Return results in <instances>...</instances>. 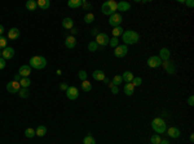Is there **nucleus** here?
Wrapping results in <instances>:
<instances>
[{"label":"nucleus","instance_id":"nucleus-1","mask_svg":"<svg viewBox=\"0 0 194 144\" xmlns=\"http://www.w3.org/2000/svg\"><path fill=\"white\" fill-rule=\"evenodd\" d=\"M122 37H123L124 45H132V44H136L137 41H139L140 35L137 34L136 31H133V30H127V31L123 32Z\"/></svg>","mask_w":194,"mask_h":144},{"label":"nucleus","instance_id":"nucleus-2","mask_svg":"<svg viewBox=\"0 0 194 144\" xmlns=\"http://www.w3.org/2000/svg\"><path fill=\"white\" fill-rule=\"evenodd\" d=\"M151 127H153V130L157 134H165L167 130L166 121L162 117H155L153 121H151Z\"/></svg>","mask_w":194,"mask_h":144},{"label":"nucleus","instance_id":"nucleus-3","mask_svg":"<svg viewBox=\"0 0 194 144\" xmlns=\"http://www.w3.org/2000/svg\"><path fill=\"white\" fill-rule=\"evenodd\" d=\"M47 66V59L41 55H35L31 57L30 59V67L35 68V70H43Z\"/></svg>","mask_w":194,"mask_h":144},{"label":"nucleus","instance_id":"nucleus-4","mask_svg":"<svg viewBox=\"0 0 194 144\" xmlns=\"http://www.w3.org/2000/svg\"><path fill=\"white\" fill-rule=\"evenodd\" d=\"M101 10H102V13L106 14V16H111V14H114L115 10H116V1H114V0H107V1H105L102 4Z\"/></svg>","mask_w":194,"mask_h":144},{"label":"nucleus","instance_id":"nucleus-5","mask_svg":"<svg viewBox=\"0 0 194 144\" xmlns=\"http://www.w3.org/2000/svg\"><path fill=\"white\" fill-rule=\"evenodd\" d=\"M109 36H107L105 32H100V34L96 35V44L100 48H105L106 45H109Z\"/></svg>","mask_w":194,"mask_h":144},{"label":"nucleus","instance_id":"nucleus-6","mask_svg":"<svg viewBox=\"0 0 194 144\" xmlns=\"http://www.w3.org/2000/svg\"><path fill=\"white\" fill-rule=\"evenodd\" d=\"M122 22H123V17H122L120 13H114L109 18V23H110V26H113V27L120 26Z\"/></svg>","mask_w":194,"mask_h":144},{"label":"nucleus","instance_id":"nucleus-7","mask_svg":"<svg viewBox=\"0 0 194 144\" xmlns=\"http://www.w3.org/2000/svg\"><path fill=\"white\" fill-rule=\"evenodd\" d=\"M128 53V48L127 45L122 44V45H118V46L114 49V55L116 58H123V57H126Z\"/></svg>","mask_w":194,"mask_h":144},{"label":"nucleus","instance_id":"nucleus-8","mask_svg":"<svg viewBox=\"0 0 194 144\" xmlns=\"http://www.w3.org/2000/svg\"><path fill=\"white\" fill-rule=\"evenodd\" d=\"M146 63H148V66L150 68H157V67H159V66H162V61H160V58L158 55L149 57L148 61H146Z\"/></svg>","mask_w":194,"mask_h":144},{"label":"nucleus","instance_id":"nucleus-9","mask_svg":"<svg viewBox=\"0 0 194 144\" xmlns=\"http://www.w3.org/2000/svg\"><path fill=\"white\" fill-rule=\"evenodd\" d=\"M21 89V85L18 81H11V82L7 84V90L8 93H11V94H16V93H18Z\"/></svg>","mask_w":194,"mask_h":144},{"label":"nucleus","instance_id":"nucleus-10","mask_svg":"<svg viewBox=\"0 0 194 144\" xmlns=\"http://www.w3.org/2000/svg\"><path fill=\"white\" fill-rule=\"evenodd\" d=\"M66 95L70 100H75V99L79 97V90H78L75 86H69L66 90Z\"/></svg>","mask_w":194,"mask_h":144},{"label":"nucleus","instance_id":"nucleus-11","mask_svg":"<svg viewBox=\"0 0 194 144\" xmlns=\"http://www.w3.org/2000/svg\"><path fill=\"white\" fill-rule=\"evenodd\" d=\"M162 66L163 68L166 70V72H168L169 75H174L175 71H176V67H175V63L171 62V61H163L162 62Z\"/></svg>","mask_w":194,"mask_h":144},{"label":"nucleus","instance_id":"nucleus-12","mask_svg":"<svg viewBox=\"0 0 194 144\" xmlns=\"http://www.w3.org/2000/svg\"><path fill=\"white\" fill-rule=\"evenodd\" d=\"M13 55H14V49H13V48L7 46V48H4V49H3L1 57L5 59V61H8V59H12V58H13Z\"/></svg>","mask_w":194,"mask_h":144},{"label":"nucleus","instance_id":"nucleus-13","mask_svg":"<svg viewBox=\"0 0 194 144\" xmlns=\"http://www.w3.org/2000/svg\"><path fill=\"white\" fill-rule=\"evenodd\" d=\"M30 73H31V67L29 64H23L20 67V71H18V75L21 77H29Z\"/></svg>","mask_w":194,"mask_h":144},{"label":"nucleus","instance_id":"nucleus-14","mask_svg":"<svg viewBox=\"0 0 194 144\" xmlns=\"http://www.w3.org/2000/svg\"><path fill=\"white\" fill-rule=\"evenodd\" d=\"M20 30L17 28V27H13V28H11L9 31H8V39H11V40H17V39L20 37Z\"/></svg>","mask_w":194,"mask_h":144},{"label":"nucleus","instance_id":"nucleus-15","mask_svg":"<svg viewBox=\"0 0 194 144\" xmlns=\"http://www.w3.org/2000/svg\"><path fill=\"white\" fill-rule=\"evenodd\" d=\"M160 58V61H169V57H171V53H169V50L167 49V48H162L159 52V55H158Z\"/></svg>","mask_w":194,"mask_h":144},{"label":"nucleus","instance_id":"nucleus-16","mask_svg":"<svg viewBox=\"0 0 194 144\" xmlns=\"http://www.w3.org/2000/svg\"><path fill=\"white\" fill-rule=\"evenodd\" d=\"M166 131H167V135H168V136L175 138V139L180 136V130H179L177 127H175V126H171V127H168Z\"/></svg>","mask_w":194,"mask_h":144},{"label":"nucleus","instance_id":"nucleus-17","mask_svg":"<svg viewBox=\"0 0 194 144\" xmlns=\"http://www.w3.org/2000/svg\"><path fill=\"white\" fill-rule=\"evenodd\" d=\"M62 27H64L65 30H73L74 28V21H73V18L67 17V18H65V19H62Z\"/></svg>","mask_w":194,"mask_h":144},{"label":"nucleus","instance_id":"nucleus-18","mask_svg":"<svg viewBox=\"0 0 194 144\" xmlns=\"http://www.w3.org/2000/svg\"><path fill=\"white\" fill-rule=\"evenodd\" d=\"M131 8V4L127 1H119L116 3V10H120V12H127L130 10Z\"/></svg>","mask_w":194,"mask_h":144},{"label":"nucleus","instance_id":"nucleus-19","mask_svg":"<svg viewBox=\"0 0 194 144\" xmlns=\"http://www.w3.org/2000/svg\"><path fill=\"white\" fill-rule=\"evenodd\" d=\"M92 76H93V79H95V80H97V81H104V80L106 79L105 72H104V71H101V70H96V71H93Z\"/></svg>","mask_w":194,"mask_h":144},{"label":"nucleus","instance_id":"nucleus-20","mask_svg":"<svg viewBox=\"0 0 194 144\" xmlns=\"http://www.w3.org/2000/svg\"><path fill=\"white\" fill-rule=\"evenodd\" d=\"M65 45H66V48H69V49H73V48H75V45H76L75 37H74L73 35H71V36H67L66 40H65Z\"/></svg>","mask_w":194,"mask_h":144},{"label":"nucleus","instance_id":"nucleus-21","mask_svg":"<svg viewBox=\"0 0 194 144\" xmlns=\"http://www.w3.org/2000/svg\"><path fill=\"white\" fill-rule=\"evenodd\" d=\"M133 93H135V86H133L131 82H127L126 85H124V94L128 95V97H131Z\"/></svg>","mask_w":194,"mask_h":144},{"label":"nucleus","instance_id":"nucleus-22","mask_svg":"<svg viewBox=\"0 0 194 144\" xmlns=\"http://www.w3.org/2000/svg\"><path fill=\"white\" fill-rule=\"evenodd\" d=\"M133 73L131 71H126L123 75H122V79H123L124 82H132V80H133Z\"/></svg>","mask_w":194,"mask_h":144},{"label":"nucleus","instance_id":"nucleus-23","mask_svg":"<svg viewBox=\"0 0 194 144\" xmlns=\"http://www.w3.org/2000/svg\"><path fill=\"white\" fill-rule=\"evenodd\" d=\"M67 5L69 8H79L83 5V0H69Z\"/></svg>","mask_w":194,"mask_h":144},{"label":"nucleus","instance_id":"nucleus-24","mask_svg":"<svg viewBox=\"0 0 194 144\" xmlns=\"http://www.w3.org/2000/svg\"><path fill=\"white\" fill-rule=\"evenodd\" d=\"M36 4H38L39 8L44 9V10H46V9H48V8L50 7V1H49V0H38Z\"/></svg>","mask_w":194,"mask_h":144},{"label":"nucleus","instance_id":"nucleus-25","mask_svg":"<svg viewBox=\"0 0 194 144\" xmlns=\"http://www.w3.org/2000/svg\"><path fill=\"white\" fill-rule=\"evenodd\" d=\"M35 134H36L38 136H40V138H41V136H44V135L47 134V127H46L44 125H39V126H38V129L35 130Z\"/></svg>","mask_w":194,"mask_h":144},{"label":"nucleus","instance_id":"nucleus-26","mask_svg":"<svg viewBox=\"0 0 194 144\" xmlns=\"http://www.w3.org/2000/svg\"><path fill=\"white\" fill-rule=\"evenodd\" d=\"M20 85H21V88H25V89H27L30 85H31V80L29 79V77H22L20 81Z\"/></svg>","mask_w":194,"mask_h":144},{"label":"nucleus","instance_id":"nucleus-27","mask_svg":"<svg viewBox=\"0 0 194 144\" xmlns=\"http://www.w3.org/2000/svg\"><path fill=\"white\" fill-rule=\"evenodd\" d=\"M38 8V4L36 1H34V0H29V1H26V9L27 10H35V9Z\"/></svg>","mask_w":194,"mask_h":144},{"label":"nucleus","instance_id":"nucleus-28","mask_svg":"<svg viewBox=\"0 0 194 144\" xmlns=\"http://www.w3.org/2000/svg\"><path fill=\"white\" fill-rule=\"evenodd\" d=\"M113 37H118V36H120V35H123V32H124V30L120 26H118V27H114L113 28Z\"/></svg>","mask_w":194,"mask_h":144},{"label":"nucleus","instance_id":"nucleus-29","mask_svg":"<svg viewBox=\"0 0 194 144\" xmlns=\"http://www.w3.org/2000/svg\"><path fill=\"white\" fill-rule=\"evenodd\" d=\"M83 143H84V144H96V140H95V138L92 136L91 134H88V135H85V136H84Z\"/></svg>","mask_w":194,"mask_h":144},{"label":"nucleus","instance_id":"nucleus-30","mask_svg":"<svg viewBox=\"0 0 194 144\" xmlns=\"http://www.w3.org/2000/svg\"><path fill=\"white\" fill-rule=\"evenodd\" d=\"M82 89L83 91H91L92 90V84L89 82V81H82Z\"/></svg>","mask_w":194,"mask_h":144},{"label":"nucleus","instance_id":"nucleus-31","mask_svg":"<svg viewBox=\"0 0 194 144\" xmlns=\"http://www.w3.org/2000/svg\"><path fill=\"white\" fill-rule=\"evenodd\" d=\"M122 82H123V79H122V75H115V76H114V79H113V81H111V84H113V85H115V86H119Z\"/></svg>","mask_w":194,"mask_h":144},{"label":"nucleus","instance_id":"nucleus-32","mask_svg":"<svg viewBox=\"0 0 194 144\" xmlns=\"http://www.w3.org/2000/svg\"><path fill=\"white\" fill-rule=\"evenodd\" d=\"M18 94H20V97L21 98H27L29 95H30V91H29V89H25V88H21L20 89V91H18Z\"/></svg>","mask_w":194,"mask_h":144},{"label":"nucleus","instance_id":"nucleus-33","mask_svg":"<svg viewBox=\"0 0 194 144\" xmlns=\"http://www.w3.org/2000/svg\"><path fill=\"white\" fill-rule=\"evenodd\" d=\"M35 135H36V134H35V130L32 127H29V129H26V130H25V136L26 138H34Z\"/></svg>","mask_w":194,"mask_h":144},{"label":"nucleus","instance_id":"nucleus-34","mask_svg":"<svg viewBox=\"0 0 194 144\" xmlns=\"http://www.w3.org/2000/svg\"><path fill=\"white\" fill-rule=\"evenodd\" d=\"M95 21V14L93 13H87L84 16V22L85 23H92Z\"/></svg>","mask_w":194,"mask_h":144},{"label":"nucleus","instance_id":"nucleus-35","mask_svg":"<svg viewBox=\"0 0 194 144\" xmlns=\"http://www.w3.org/2000/svg\"><path fill=\"white\" fill-rule=\"evenodd\" d=\"M160 140H162V139H160L159 134H154L153 136L150 138V143H151V144H159Z\"/></svg>","mask_w":194,"mask_h":144},{"label":"nucleus","instance_id":"nucleus-36","mask_svg":"<svg viewBox=\"0 0 194 144\" xmlns=\"http://www.w3.org/2000/svg\"><path fill=\"white\" fill-rule=\"evenodd\" d=\"M98 49V45L96 44V41H91V43L88 44V50L89 52H96Z\"/></svg>","mask_w":194,"mask_h":144},{"label":"nucleus","instance_id":"nucleus-37","mask_svg":"<svg viewBox=\"0 0 194 144\" xmlns=\"http://www.w3.org/2000/svg\"><path fill=\"white\" fill-rule=\"evenodd\" d=\"M109 45L111 48H116L119 45V40H118V37H113V39H110L109 40Z\"/></svg>","mask_w":194,"mask_h":144},{"label":"nucleus","instance_id":"nucleus-38","mask_svg":"<svg viewBox=\"0 0 194 144\" xmlns=\"http://www.w3.org/2000/svg\"><path fill=\"white\" fill-rule=\"evenodd\" d=\"M131 84H132L133 86H140L142 84V79H141V77H133V80H132V82H131Z\"/></svg>","mask_w":194,"mask_h":144},{"label":"nucleus","instance_id":"nucleus-39","mask_svg":"<svg viewBox=\"0 0 194 144\" xmlns=\"http://www.w3.org/2000/svg\"><path fill=\"white\" fill-rule=\"evenodd\" d=\"M4 48H7V37L0 36V49H4Z\"/></svg>","mask_w":194,"mask_h":144},{"label":"nucleus","instance_id":"nucleus-40","mask_svg":"<svg viewBox=\"0 0 194 144\" xmlns=\"http://www.w3.org/2000/svg\"><path fill=\"white\" fill-rule=\"evenodd\" d=\"M78 76H79V79L82 81H85V80H87V77H88V75H87V72H85V71H79V75H78Z\"/></svg>","mask_w":194,"mask_h":144},{"label":"nucleus","instance_id":"nucleus-41","mask_svg":"<svg viewBox=\"0 0 194 144\" xmlns=\"http://www.w3.org/2000/svg\"><path fill=\"white\" fill-rule=\"evenodd\" d=\"M109 86H110V89H111V93H113V94H118V93H119V89H118V86L113 85L111 82H109Z\"/></svg>","mask_w":194,"mask_h":144},{"label":"nucleus","instance_id":"nucleus-42","mask_svg":"<svg viewBox=\"0 0 194 144\" xmlns=\"http://www.w3.org/2000/svg\"><path fill=\"white\" fill-rule=\"evenodd\" d=\"M5 64H7V61H5V59L1 57V58H0V70H4Z\"/></svg>","mask_w":194,"mask_h":144},{"label":"nucleus","instance_id":"nucleus-43","mask_svg":"<svg viewBox=\"0 0 194 144\" xmlns=\"http://www.w3.org/2000/svg\"><path fill=\"white\" fill-rule=\"evenodd\" d=\"M188 104H189L190 107L194 106V97H193V95H190V97L188 98Z\"/></svg>","mask_w":194,"mask_h":144},{"label":"nucleus","instance_id":"nucleus-44","mask_svg":"<svg viewBox=\"0 0 194 144\" xmlns=\"http://www.w3.org/2000/svg\"><path fill=\"white\" fill-rule=\"evenodd\" d=\"M67 88H69V85H67L66 82L60 84V89H61V90H67Z\"/></svg>","mask_w":194,"mask_h":144},{"label":"nucleus","instance_id":"nucleus-45","mask_svg":"<svg viewBox=\"0 0 194 144\" xmlns=\"http://www.w3.org/2000/svg\"><path fill=\"white\" fill-rule=\"evenodd\" d=\"M21 79H22V77H21L18 73H17V75H14V81H18V82H20Z\"/></svg>","mask_w":194,"mask_h":144},{"label":"nucleus","instance_id":"nucleus-46","mask_svg":"<svg viewBox=\"0 0 194 144\" xmlns=\"http://www.w3.org/2000/svg\"><path fill=\"white\" fill-rule=\"evenodd\" d=\"M186 5H188V7H190V8H192L193 5H194V3L192 1V0H189V1H186Z\"/></svg>","mask_w":194,"mask_h":144},{"label":"nucleus","instance_id":"nucleus-47","mask_svg":"<svg viewBox=\"0 0 194 144\" xmlns=\"http://www.w3.org/2000/svg\"><path fill=\"white\" fill-rule=\"evenodd\" d=\"M3 32H4V26L0 25V36H3Z\"/></svg>","mask_w":194,"mask_h":144},{"label":"nucleus","instance_id":"nucleus-48","mask_svg":"<svg viewBox=\"0 0 194 144\" xmlns=\"http://www.w3.org/2000/svg\"><path fill=\"white\" fill-rule=\"evenodd\" d=\"M159 144H169V142H168V140H166V139H162Z\"/></svg>","mask_w":194,"mask_h":144},{"label":"nucleus","instance_id":"nucleus-49","mask_svg":"<svg viewBox=\"0 0 194 144\" xmlns=\"http://www.w3.org/2000/svg\"><path fill=\"white\" fill-rule=\"evenodd\" d=\"M91 34H92V35H97L98 32H97V30H92V32H91Z\"/></svg>","mask_w":194,"mask_h":144},{"label":"nucleus","instance_id":"nucleus-50","mask_svg":"<svg viewBox=\"0 0 194 144\" xmlns=\"http://www.w3.org/2000/svg\"><path fill=\"white\" fill-rule=\"evenodd\" d=\"M71 32H73V36H74L75 34H78V30L76 28H73V31H71Z\"/></svg>","mask_w":194,"mask_h":144},{"label":"nucleus","instance_id":"nucleus-51","mask_svg":"<svg viewBox=\"0 0 194 144\" xmlns=\"http://www.w3.org/2000/svg\"><path fill=\"white\" fill-rule=\"evenodd\" d=\"M190 142H192V143L194 142V135H193V134H192V135H190Z\"/></svg>","mask_w":194,"mask_h":144},{"label":"nucleus","instance_id":"nucleus-52","mask_svg":"<svg viewBox=\"0 0 194 144\" xmlns=\"http://www.w3.org/2000/svg\"><path fill=\"white\" fill-rule=\"evenodd\" d=\"M0 58H1V52H0Z\"/></svg>","mask_w":194,"mask_h":144}]
</instances>
